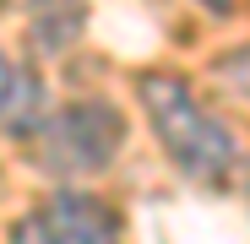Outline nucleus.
Instances as JSON below:
<instances>
[{"mask_svg": "<svg viewBox=\"0 0 250 244\" xmlns=\"http://www.w3.org/2000/svg\"><path fill=\"white\" fill-rule=\"evenodd\" d=\"M136 93H142V109H147L152 131H158V147L180 163L185 179L223 185L234 174V136H229V125L185 87L180 76L142 71L136 76Z\"/></svg>", "mask_w": 250, "mask_h": 244, "instance_id": "f257e3e1", "label": "nucleus"}, {"mask_svg": "<svg viewBox=\"0 0 250 244\" xmlns=\"http://www.w3.org/2000/svg\"><path fill=\"white\" fill-rule=\"evenodd\" d=\"M125 141V114L104 98H82L55 109L38 125V163L55 179H76V174H98L104 163L120 152Z\"/></svg>", "mask_w": 250, "mask_h": 244, "instance_id": "f03ea898", "label": "nucleus"}, {"mask_svg": "<svg viewBox=\"0 0 250 244\" xmlns=\"http://www.w3.org/2000/svg\"><path fill=\"white\" fill-rule=\"evenodd\" d=\"M55 244H125V223L93 190H60L44 212Z\"/></svg>", "mask_w": 250, "mask_h": 244, "instance_id": "7ed1b4c3", "label": "nucleus"}, {"mask_svg": "<svg viewBox=\"0 0 250 244\" xmlns=\"http://www.w3.org/2000/svg\"><path fill=\"white\" fill-rule=\"evenodd\" d=\"M44 119H49L44 76L0 49V131H6V136H38Z\"/></svg>", "mask_w": 250, "mask_h": 244, "instance_id": "20e7f679", "label": "nucleus"}, {"mask_svg": "<svg viewBox=\"0 0 250 244\" xmlns=\"http://www.w3.org/2000/svg\"><path fill=\"white\" fill-rule=\"evenodd\" d=\"M218 76L229 81L239 98H250V44H245V49H234L229 60H218Z\"/></svg>", "mask_w": 250, "mask_h": 244, "instance_id": "39448f33", "label": "nucleus"}, {"mask_svg": "<svg viewBox=\"0 0 250 244\" xmlns=\"http://www.w3.org/2000/svg\"><path fill=\"white\" fill-rule=\"evenodd\" d=\"M11 244H55V233H49V223H44V217L33 212V217H22V223L11 228Z\"/></svg>", "mask_w": 250, "mask_h": 244, "instance_id": "423d86ee", "label": "nucleus"}]
</instances>
